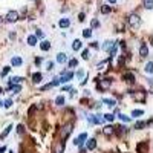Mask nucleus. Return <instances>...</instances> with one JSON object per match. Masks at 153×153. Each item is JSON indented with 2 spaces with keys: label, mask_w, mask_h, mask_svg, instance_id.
I'll list each match as a JSON object with an SVG mask.
<instances>
[{
  "label": "nucleus",
  "mask_w": 153,
  "mask_h": 153,
  "mask_svg": "<svg viewBox=\"0 0 153 153\" xmlns=\"http://www.w3.org/2000/svg\"><path fill=\"white\" fill-rule=\"evenodd\" d=\"M129 25L132 26V28H139L141 26V19H139V15L138 14H130L129 15Z\"/></svg>",
  "instance_id": "obj_1"
},
{
  "label": "nucleus",
  "mask_w": 153,
  "mask_h": 153,
  "mask_svg": "<svg viewBox=\"0 0 153 153\" xmlns=\"http://www.w3.org/2000/svg\"><path fill=\"white\" fill-rule=\"evenodd\" d=\"M5 20H6L8 23H15V21L19 20V12L17 11H9L6 14V17H5Z\"/></svg>",
  "instance_id": "obj_2"
},
{
  "label": "nucleus",
  "mask_w": 153,
  "mask_h": 153,
  "mask_svg": "<svg viewBox=\"0 0 153 153\" xmlns=\"http://www.w3.org/2000/svg\"><path fill=\"white\" fill-rule=\"evenodd\" d=\"M110 84H112V80H110V78H103V80H100V81L96 83V86L100 87L101 90L109 89V87H110Z\"/></svg>",
  "instance_id": "obj_3"
},
{
  "label": "nucleus",
  "mask_w": 153,
  "mask_h": 153,
  "mask_svg": "<svg viewBox=\"0 0 153 153\" xmlns=\"http://www.w3.org/2000/svg\"><path fill=\"white\" fill-rule=\"evenodd\" d=\"M74 78V72H68V70H63L61 75H60V83H68Z\"/></svg>",
  "instance_id": "obj_4"
},
{
  "label": "nucleus",
  "mask_w": 153,
  "mask_h": 153,
  "mask_svg": "<svg viewBox=\"0 0 153 153\" xmlns=\"http://www.w3.org/2000/svg\"><path fill=\"white\" fill-rule=\"evenodd\" d=\"M72 127H74V125L69 123V124H66V125H64V127L61 129V133H60V135H61V139H63V141L70 135V132H72Z\"/></svg>",
  "instance_id": "obj_5"
},
{
  "label": "nucleus",
  "mask_w": 153,
  "mask_h": 153,
  "mask_svg": "<svg viewBox=\"0 0 153 153\" xmlns=\"http://www.w3.org/2000/svg\"><path fill=\"white\" fill-rule=\"evenodd\" d=\"M101 116H103V115H89L87 119H89L90 124H103L104 118H101Z\"/></svg>",
  "instance_id": "obj_6"
},
{
  "label": "nucleus",
  "mask_w": 153,
  "mask_h": 153,
  "mask_svg": "<svg viewBox=\"0 0 153 153\" xmlns=\"http://www.w3.org/2000/svg\"><path fill=\"white\" fill-rule=\"evenodd\" d=\"M86 139H87V133H81V135H80L76 139H74V144L81 147V145H83V144L86 143Z\"/></svg>",
  "instance_id": "obj_7"
},
{
  "label": "nucleus",
  "mask_w": 153,
  "mask_h": 153,
  "mask_svg": "<svg viewBox=\"0 0 153 153\" xmlns=\"http://www.w3.org/2000/svg\"><path fill=\"white\" fill-rule=\"evenodd\" d=\"M139 55L143 57V58H145L147 55H149V46H147L145 43H143L141 48H139Z\"/></svg>",
  "instance_id": "obj_8"
},
{
  "label": "nucleus",
  "mask_w": 153,
  "mask_h": 153,
  "mask_svg": "<svg viewBox=\"0 0 153 153\" xmlns=\"http://www.w3.org/2000/svg\"><path fill=\"white\" fill-rule=\"evenodd\" d=\"M86 149H87V150H95V149H96V139H95V138L87 139V145H86Z\"/></svg>",
  "instance_id": "obj_9"
},
{
  "label": "nucleus",
  "mask_w": 153,
  "mask_h": 153,
  "mask_svg": "<svg viewBox=\"0 0 153 153\" xmlns=\"http://www.w3.org/2000/svg\"><path fill=\"white\" fill-rule=\"evenodd\" d=\"M11 64H12L14 68H19V66L23 64V60H21L20 57H12V58H11Z\"/></svg>",
  "instance_id": "obj_10"
},
{
  "label": "nucleus",
  "mask_w": 153,
  "mask_h": 153,
  "mask_svg": "<svg viewBox=\"0 0 153 153\" xmlns=\"http://www.w3.org/2000/svg\"><path fill=\"white\" fill-rule=\"evenodd\" d=\"M123 78L127 81V83H135V74H132V72H125L123 75Z\"/></svg>",
  "instance_id": "obj_11"
},
{
  "label": "nucleus",
  "mask_w": 153,
  "mask_h": 153,
  "mask_svg": "<svg viewBox=\"0 0 153 153\" xmlns=\"http://www.w3.org/2000/svg\"><path fill=\"white\" fill-rule=\"evenodd\" d=\"M57 61H58L60 64L66 63V61H68V55H66L64 52H60V54H57Z\"/></svg>",
  "instance_id": "obj_12"
},
{
  "label": "nucleus",
  "mask_w": 153,
  "mask_h": 153,
  "mask_svg": "<svg viewBox=\"0 0 153 153\" xmlns=\"http://www.w3.org/2000/svg\"><path fill=\"white\" fill-rule=\"evenodd\" d=\"M132 96L135 98V100H138V101H144L145 100V92H138V94H136V92L133 94L132 92Z\"/></svg>",
  "instance_id": "obj_13"
},
{
  "label": "nucleus",
  "mask_w": 153,
  "mask_h": 153,
  "mask_svg": "<svg viewBox=\"0 0 153 153\" xmlns=\"http://www.w3.org/2000/svg\"><path fill=\"white\" fill-rule=\"evenodd\" d=\"M9 89L12 94H20L21 92V86L20 84H9Z\"/></svg>",
  "instance_id": "obj_14"
},
{
  "label": "nucleus",
  "mask_w": 153,
  "mask_h": 153,
  "mask_svg": "<svg viewBox=\"0 0 153 153\" xmlns=\"http://www.w3.org/2000/svg\"><path fill=\"white\" fill-rule=\"evenodd\" d=\"M37 40H38V38L35 35H28V38H26V41H28L29 46H35L37 45Z\"/></svg>",
  "instance_id": "obj_15"
},
{
  "label": "nucleus",
  "mask_w": 153,
  "mask_h": 153,
  "mask_svg": "<svg viewBox=\"0 0 153 153\" xmlns=\"http://www.w3.org/2000/svg\"><path fill=\"white\" fill-rule=\"evenodd\" d=\"M40 49H41V51H49V49H51V43H49L48 40H43L41 43H40Z\"/></svg>",
  "instance_id": "obj_16"
},
{
  "label": "nucleus",
  "mask_w": 153,
  "mask_h": 153,
  "mask_svg": "<svg viewBox=\"0 0 153 153\" xmlns=\"http://www.w3.org/2000/svg\"><path fill=\"white\" fill-rule=\"evenodd\" d=\"M115 132V127H113V125H106V127L104 129H103V133H104L106 136H109V135H112Z\"/></svg>",
  "instance_id": "obj_17"
},
{
  "label": "nucleus",
  "mask_w": 153,
  "mask_h": 153,
  "mask_svg": "<svg viewBox=\"0 0 153 153\" xmlns=\"http://www.w3.org/2000/svg\"><path fill=\"white\" fill-rule=\"evenodd\" d=\"M69 25H70V20L69 19H61V20L58 21L60 28H69Z\"/></svg>",
  "instance_id": "obj_18"
},
{
  "label": "nucleus",
  "mask_w": 153,
  "mask_h": 153,
  "mask_svg": "<svg viewBox=\"0 0 153 153\" xmlns=\"http://www.w3.org/2000/svg\"><path fill=\"white\" fill-rule=\"evenodd\" d=\"M109 61H110V58H107V60H103L101 63H98L96 69H98V70H104V69H106V66L109 64Z\"/></svg>",
  "instance_id": "obj_19"
},
{
  "label": "nucleus",
  "mask_w": 153,
  "mask_h": 153,
  "mask_svg": "<svg viewBox=\"0 0 153 153\" xmlns=\"http://www.w3.org/2000/svg\"><path fill=\"white\" fill-rule=\"evenodd\" d=\"M41 78H43V75H41L40 72H35L34 75H32V81H34L35 84H38V83H40V81H41Z\"/></svg>",
  "instance_id": "obj_20"
},
{
  "label": "nucleus",
  "mask_w": 153,
  "mask_h": 153,
  "mask_svg": "<svg viewBox=\"0 0 153 153\" xmlns=\"http://www.w3.org/2000/svg\"><path fill=\"white\" fill-rule=\"evenodd\" d=\"M103 103H104V104H107L109 107H113L115 104H116L113 98H103Z\"/></svg>",
  "instance_id": "obj_21"
},
{
  "label": "nucleus",
  "mask_w": 153,
  "mask_h": 153,
  "mask_svg": "<svg viewBox=\"0 0 153 153\" xmlns=\"http://www.w3.org/2000/svg\"><path fill=\"white\" fill-rule=\"evenodd\" d=\"M11 130H12V125L9 124L8 127H6V129H5L3 132H2V135H0V138H2V139H5V138H6V136H8V133L11 132Z\"/></svg>",
  "instance_id": "obj_22"
},
{
  "label": "nucleus",
  "mask_w": 153,
  "mask_h": 153,
  "mask_svg": "<svg viewBox=\"0 0 153 153\" xmlns=\"http://www.w3.org/2000/svg\"><path fill=\"white\" fill-rule=\"evenodd\" d=\"M21 81H23V78H21V76H12V78H11V81H9V84H20Z\"/></svg>",
  "instance_id": "obj_23"
},
{
  "label": "nucleus",
  "mask_w": 153,
  "mask_h": 153,
  "mask_svg": "<svg viewBox=\"0 0 153 153\" xmlns=\"http://www.w3.org/2000/svg\"><path fill=\"white\" fill-rule=\"evenodd\" d=\"M112 46H113V41L107 40V41L104 43V45H103V49H104L106 52H109V51H110V49H112Z\"/></svg>",
  "instance_id": "obj_24"
},
{
  "label": "nucleus",
  "mask_w": 153,
  "mask_h": 153,
  "mask_svg": "<svg viewBox=\"0 0 153 153\" xmlns=\"http://www.w3.org/2000/svg\"><path fill=\"white\" fill-rule=\"evenodd\" d=\"M116 49H118V45H116V43H113L112 49H110V51H109V54H110V60H112L115 55H116Z\"/></svg>",
  "instance_id": "obj_25"
},
{
  "label": "nucleus",
  "mask_w": 153,
  "mask_h": 153,
  "mask_svg": "<svg viewBox=\"0 0 153 153\" xmlns=\"http://www.w3.org/2000/svg\"><path fill=\"white\" fill-rule=\"evenodd\" d=\"M100 28V21H98V19H92L90 21V29H96Z\"/></svg>",
  "instance_id": "obj_26"
},
{
  "label": "nucleus",
  "mask_w": 153,
  "mask_h": 153,
  "mask_svg": "<svg viewBox=\"0 0 153 153\" xmlns=\"http://www.w3.org/2000/svg\"><path fill=\"white\" fill-rule=\"evenodd\" d=\"M81 45H83V43H81V40H75V41L72 43V49H74V51H78V49H81Z\"/></svg>",
  "instance_id": "obj_27"
},
{
  "label": "nucleus",
  "mask_w": 153,
  "mask_h": 153,
  "mask_svg": "<svg viewBox=\"0 0 153 153\" xmlns=\"http://www.w3.org/2000/svg\"><path fill=\"white\" fill-rule=\"evenodd\" d=\"M55 104H57V106H63V104H64V96H63V95H58V96L55 98Z\"/></svg>",
  "instance_id": "obj_28"
},
{
  "label": "nucleus",
  "mask_w": 153,
  "mask_h": 153,
  "mask_svg": "<svg viewBox=\"0 0 153 153\" xmlns=\"http://www.w3.org/2000/svg\"><path fill=\"white\" fill-rule=\"evenodd\" d=\"M145 125H147L145 121H136V123H135V129H144Z\"/></svg>",
  "instance_id": "obj_29"
},
{
  "label": "nucleus",
  "mask_w": 153,
  "mask_h": 153,
  "mask_svg": "<svg viewBox=\"0 0 153 153\" xmlns=\"http://www.w3.org/2000/svg\"><path fill=\"white\" fill-rule=\"evenodd\" d=\"M144 8L145 9H152L153 8V0H144Z\"/></svg>",
  "instance_id": "obj_30"
},
{
  "label": "nucleus",
  "mask_w": 153,
  "mask_h": 153,
  "mask_svg": "<svg viewBox=\"0 0 153 153\" xmlns=\"http://www.w3.org/2000/svg\"><path fill=\"white\" fill-rule=\"evenodd\" d=\"M145 72H147V74H152V72H153V63H152V61H149V63L145 64Z\"/></svg>",
  "instance_id": "obj_31"
},
{
  "label": "nucleus",
  "mask_w": 153,
  "mask_h": 153,
  "mask_svg": "<svg viewBox=\"0 0 153 153\" xmlns=\"http://www.w3.org/2000/svg\"><path fill=\"white\" fill-rule=\"evenodd\" d=\"M103 116H104V121H109V123H112L113 119H115V116L112 113H106V115H103Z\"/></svg>",
  "instance_id": "obj_32"
},
{
  "label": "nucleus",
  "mask_w": 153,
  "mask_h": 153,
  "mask_svg": "<svg viewBox=\"0 0 153 153\" xmlns=\"http://www.w3.org/2000/svg\"><path fill=\"white\" fill-rule=\"evenodd\" d=\"M81 57H83L84 60H89V58H90V52H89V49H84V51L81 52Z\"/></svg>",
  "instance_id": "obj_33"
},
{
  "label": "nucleus",
  "mask_w": 153,
  "mask_h": 153,
  "mask_svg": "<svg viewBox=\"0 0 153 153\" xmlns=\"http://www.w3.org/2000/svg\"><path fill=\"white\" fill-rule=\"evenodd\" d=\"M83 37H84V38H90V37H92V29H90V28H89V29H84V31H83Z\"/></svg>",
  "instance_id": "obj_34"
},
{
  "label": "nucleus",
  "mask_w": 153,
  "mask_h": 153,
  "mask_svg": "<svg viewBox=\"0 0 153 153\" xmlns=\"http://www.w3.org/2000/svg\"><path fill=\"white\" fill-rule=\"evenodd\" d=\"M101 12L103 14H109V12H110V6H109V5H103V6H101Z\"/></svg>",
  "instance_id": "obj_35"
},
{
  "label": "nucleus",
  "mask_w": 153,
  "mask_h": 153,
  "mask_svg": "<svg viewBox=\"0 0 153 153\" xmlns=\"http://www.w3.org/2000/svg\"><path fill=\"white\" fill-rule=\"evenodd\" d=\"M141 115H144V110H132V116L133 118H138Z\"/></svg>",
  "instance_id": "obj_36"
},
{
  "label": "nucleus",
  "mask_w": 153,
  "mask_h": 153,
  "mask_svg": "<svg viewBox=\"0 0 153 153\" xmlns=\"http://www.w3.org/2000/svg\"><path fill=\"white\" fill-rule=\"evenodd\" d=\"M68 64H69V68H75L76 64H78V60L72 58V60H69V61H68Z\"/></svg>",
  "instance_id": "obj_37"
},
{
  "label": "nucleus",
  "mask_w": 153,
  "mask_h": 153,
  "mask_svg": "<svg viewBox=\"0 0 153 153\" xmlns=\"http://www.w3.org/2000/svg\"><path fill=\"white\" fill-rule=\"evenodd\" d=\"M11 106H12V100H11V98H9V100H6V101H3V107L9 109Z\"/></svg>",
  "instance_id": "obj_38"
},
{
  "label": "nucleus",
  "mask_w": 153,
  "mask_h": 153,
  "mask_svg": "<svg viewBox=\"0 0 153 153\" xmlns=\"http://www.w3.org/2000/svg\"><path fill=\"white\" fill-rule=\"evenodd\" d=\"M34 35H35L37 38H43V37H45V34H43V31H41V29H37Z\"/></svg>",
  "instance_id": "obj_39"
},
{
  "label": "nucleus",
  "mask_w": 153,
  "mask_h": 153,
  "mask_svg": "<svg viewBox=\"0 0 153 153\" xmlns=\"http://www.w3.org/2000/svg\"><path fill=\"white\" fill-rule=\"evenodd\" d=\"M119 118H121V121H124V123H130V116H125V115L119 113Z\"/></svg>",
  "instance_id": "obj_40"
},
{
  "label": "nucleus",
  "mask_w": 153,
  "mask_h": 153,
  "mask_svg": "<svg viewBox=\"0 0 153 153\" xmlns=\"http://www.w3.org/2000/svg\"><path fill=\"white\" fill-rule=\"evenodd\" d=\"M115 129L118 130V135H121V133L124 132V129H125V127H124V125H116V127H115Z\"/></svg>",
  "instance_id": "obj_41"
},
{
  "label": "nucleus",
  "mask_w": 153,
  "mask_h": 153,
  "mask_svg": "<svg viewBox=\"0 0 153 153\" xmlns=\"http://www.w3.org/2000/svg\"><path fill=\"white\" fill-rule=\"evenodd\" d=\"M46 69H48V70H52V69H54V63H52V61H48V63H46Z\"/></svg>",
  "instance_id": "obj_42"
},
{
  "label": "nucleus",
  "mask_w": 153,
  "mask_h": 153,
  "mask_svg": "<svg viewBox=\"0 0 153 153\" xmlns=\"http://www.w3.org/2000/svg\"><path fill=\"white\" fill-rule=\"evenodd\" d=\"M17 132H19V135H23V132H25V127H23V125H19V127H17Z\"/></svg>",
  "instance_id": "obj_43"
},
{
  "label": "nucleus",
  "mask_w": 153,
  "mask_h": 153,
  "mask_svg": "<svg viewBox=\"0 0 153 153\" xmlns=\"http://www.w3.org/2000/svg\"><path fill=\"white\" fill-rule=\"evenodd\" d=\"M76 76H78V78H83V76H84V70H83V69H80L78 72H76Z\"/></svg>",
  "instance_id": "obj_44"
},
{
  "label": "nucleus",
  "mask_w": 153,
  "mask_h": 153,
  "mask_svg": "<svg viewBox=\"0 0 153 153\" xmlns=\"http://www.w3.org/2000/svg\"><path fill=\"white\" fill-rule=\"evenodd\" d=\"M9 70H11V68H5V69L2 70V76H5V75H6V74L9 72Z\"/></svg>",
  "instance_id": "obj_45"
},
{
  "label": "nucleus",
  "mask_w": 153,
  "mask_h": 153,
  "mask_svg": "<svg viewBox=\"0 0 153 153\" xmlns=\"http://www.w3.org/2000/svg\"><path fill=\"white\" fill-rule=\"evenodd\" d=\"M51 87H54V86L49 83V84H46V86H43V87H41V90H48V89H51Z\"/></svg>",
  "instance_id": "obj_46"
},
{
  "label": "nucleus",
  "mask_w": 153,
  "mask_h": 153,
  "mask_svg": "<svg viewBox=\"0 0 153 153\" xmlns=\"http://www.w3.org/2000/svg\"><path fill=\"white\" fill-rule=\"evenodd\" d=\"M86 150H87V149H86V147H83V145H81V147H80V153H86Z\"/></svg>",
  "instance_id": "obj_47"
},
{
  "label": "nucleus",
  "mask_w": 153,
  "mask_h": 153,
  "mask_svg": "<svg viewBox=\"0 0 153 153\" xmlns=\"http://www.w3.org/2000/svg\"><path fill=\"white\" fill-rule=\"evenodd\" d=\"M83 20H84V12H81L80 14V21H83Z\"/></svg>",
  "instance_id": "obj_48"
},
{
  "label": "nucleus",
  "mask_w": 153,
  "mask_h": 153,
  "mask_svg": "<svg viewBox=\"0 0 153 153\" xmlns=\"http://www.w3.org/2000/svg\"><path fill=\"white\" fill-rule=\"evenodd\" d=\"M92 48H95V49H98V43H96V41H94V43H92Z\"/></svg>",
  "instance_id": "obj_49"
},
{
  "label": "nucleus",
  "mask_w": 153,
  "mask_h": 153,
  "mask_svg": "<svg viewBox=\"0 0 153 153\" xmlns=\"http://www.w3.org/2000/svg\"><path fill=\"white\" fill-rule=\"evenodd\" d=\"M69 89H70V86H64V87H63V89H61V90L64 92V90H69Z\"/></svg>",
  "instance_id": "obj_50"
},
{
  "label": "nucleus",
  "mask_w": 153,
  "mask_h": 153,
  "mask_svg": "<svg viewBox=\"0 0 153 153\" xmlns=\"http://www.w3.org/2000/svg\"><path fill=\"white\" fill-rule=\"evenodd\" d=\"M75 94H76V90H75V89H70V95H72V96H74Z\"/></svg>",
  "instance_id": "obj_51"
},
{
  "label": "nucleus",
  "mask_w": 153,
  "mask_h": 153,
  "mask_svg": "<svg viewBox=\"0 0 153 153\" xmlns=\"http://www.w3.org/2000/svg\"><path fill=\"white\" fill-rule=\"evenodd\" d=\"M5 150H6V147H0V153H3Z\"/></svg>",
  "instance_id": "obj_52"
},
{
  "label": "nucleus",
  "mask_w": 153,
  "mask_h": 153,
  "mask_svg": "<svg viewBox=\"0 0 153 153\" xmlns=\"http://www.w3.org/2000/svg\"><path fill=\"white\" fill-rule=\"evenodd\" d=\"M107 2H109V3H116L118 0H107Z\"/></svg>",
  "instance_id": "obj_53"
},
{
  "label": "nucleus",
  "mask_w": 153,
  "mask_h": 153,
  "mask_svg": "<svg viewBox=\"0 0 153 153\" xmlns=\"http://www.w3.org/2000/svg\"><path fill=\"white\" fill-rule=\"evenodd\" d=\"M0 107H3V101L2 100H0Z\"/></svg>",
  "instance_id": "obj_54"
},
{
  "label": "nucleus",
  "mask_w": 153,
  "mask_h": 153,
  "mask_svg": "<svg viewBox=\"0 0 153 153\" xmlns=\"http://www.w3.org/2000/svg\"><path fill=\"white\" fill-rule=\"evenodd\" d=\"M2 92H3V90H2V89H0V94H2Z\"/></svg>",
  "instance_id": "obj_55"
}]
</instances>
